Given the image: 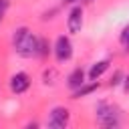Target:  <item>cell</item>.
Returning <instances> with one entry per match:
<instances>
[{"label":"cell","instance_id":"3","mask_svg":"<svg viewBox=\"0 0 129 129\" xmlns=\"http://www.w3.org/2000/svg\"><path fill=\"white\" fill-rule=\"evenodd\" d=\"M52 52H54V56H56L58 62H67V60H71V56H73V42H71V38L64 36V34H60V36L54 40V48H52Z\"/></svg>","mask_w":129,"mask_h":129},{"label":"cell","instance_id":"16","mask_svg":"<svg viewBox=\"0 0 129 129\" xmlns=\"http://www.w3.org/2000/svg\"><path fill=\"white\" fill-rule=\"evenodd\" d=\"M89 2H91V0H89Z\"/></svg>","mask_w":129,"mask_h":129},{"label":"cell","instance_id":"2","mask_svg":"<svg viewBox=\"0 0 129 129\" xmlns=\"http://www.w3.org/2000/svg\"><path fill=\"white\" fill-rule=\"evenodd\" d=\"M97 119L105 127H117L119 125V109L109 103H99L97 105Z\"/></svg>","mask_w":129,"mask_h":129},{"label":"cell","instance_id":"7","mask_svg":"<svg viewBox=\"0 0 129 129\" xmlns=\"http://www.w3.org/2000/svg\"><path fill=\"white\" fill-rule=\"evenodd\" d=\"M85 83V71L81 69V67H77L71 75H69V79H67V85H69V89H79L81 85Z\"/></svg>","mask_w":129,"mask_h":129},{"label":"cell","instance_id":"10","mask_svg":"<svg viewBox=\"0 0 129 129\" xmlns=\"http://www.w3.org/2000/svg\"><path fill=\"white\" fill-rule=\"evenodd\" d=\"M50 52V42L46 40V38H38V56H46Z\"/></svg>","mask_w":129,"mask_h":129},{"label":"cell","instance_id":"14","mask_svg":"<svg viewBox=\"0 0 129 129\" xmlns=\"http://www.w3.org/2000/svg\"><path fill=\"white\" fill-rule=\"evenodd\" d=\"M123 81H125V83H123V91H125V93H129V75H127V77H123Z\"/></svg>","mask_w":129,"mask_h":129},{"label":"cell","instance_id":"15","mask_svg":"<svg viewBox=\"0 0 129 129\" xmlns=\"http://www.w3.org/2000/svg\"><path fill=\"white\" fill-rule=\"evenodd\" d=\"M64 4H75V2H79V0H62Z\"/></svg>","mask_w":129,"mask_h":129},{"label":"cell","instance_id":"6","mask_svg":"<svg viewBox=\"0 0 129 129\" xmlns=\"http://www.w3.org/2000/svg\"><path fill=\"white\" fill-rule=\"evenodd\" d=\"M28 87H30V77L26 73H16L10 77V91L12 93L20 95V93L28 91Z\"/></svg>","mask_w":129,"mask_h":129},{"label":"cell","instance_id":"5","mask_svg":"<svg viewBox=\"0 0 129 129\" xmlns=\"http://www.w3.org/2000/svg\"><path fill=\"white\" fill-rule=\"evenodd\" d=\"M67 28L71 34H79L83 28V8L81 6H73L67 18Z\"/></svg>","mask_w":129,"mask_h":129},{"label":"cell","instance_id":"11","mask_svg":"<svg viewBox=\"0 0 129 129\" xmlns=\"http://www.w3.org/2000/svg\"><path fill=\"white\" fill-rule=\"evenodd\" d=\"M119 40H121V44H123L125 48H129V24H127V26L123 28V32H121Z\"/></svg>","mask_w":129,"mask_h":129},{"label":"cell","instance_id":"8","mask_svg":"<svg viewBox=\"0 0 129 129\" xmlns=\"http://www.w3.org/2000/svg\"><path fill=\"white\" fill-rule=\"evenodd\" d=\"M109 64H111V60L109 58H103V60H99V62H95L91 69H89V79L91 81H97L107 69H109Z\"/></svg>","mask_w":129,"mask_h":129},{"label":"cell","instance_id":"1","mask_svg":"<svg viewBox=\"0 0 129 129\" xmlns=\"http://www.w3.org/2000/svg\"><path fill=\"white\" fill-rule=\"evenodd\" d=\"M12 44H14V50L24 56V58H32V56H38V38L26 28V26H20L14 30L12 34Z\"/></svg>","mask_w":129,"mask_h":129},{"label":"cell","instance_id":"9","mask_svg":"<svg viewBox=\"0 0 129 129\" xmlns=\"http://www.w3.org/2000/svg\"><path fill=\"white\" fill-rule=\"evenodd\" d=\"M97 89H99V83H97V81H91L89 85H85V83H83L79 89H75V91H73V97H71V99H81V97H87V95L95 93Z\"/></svg>","mask_w":129,"mask_h":129},{"label":"cell","instance_id":"12","mask_svg":"<svg viewBox=\"0 0 129 129\" xmlns=\"http://www.w3.org/2000/svg\"><path fill=\"white\" fill-rule=\"evenodd\" d=\"M121 79H123V73H121V71H115L113 77H111V81H109V85H111V87H117V85L121 83Z\"/></svg>","mask_w":129,"mask_h":129},{"label":"cell","instance_id":"13","mask_svg":"<svg viewBox=\"0 0 129 129\" xmlns=\"http://www.w3.org/2000/svg\"><path fill=\"white\" fill-rule=\"evenodd\" d=\"M8 10V0H0V22L4 20V14Z\"/></svg>","mask_w":129,"mask_h":129},{"label":"cell","instance_id":"4","mask_svg":"<svg viewBox=\"0 0 129 129\" xmlns=\"http://www.w3.org/2000/svg\"><path fill=\"white\" fill-rule=\"evenodd\" d=\"M71 121V113L67 107H54L48 115V127L50 129H64Z\"/></svg>","mask_w":129,"mask_h":129}]
</instances>
